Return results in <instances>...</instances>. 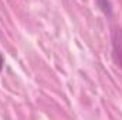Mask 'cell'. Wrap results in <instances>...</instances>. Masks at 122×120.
<instances>
[{
  "label": "cell",
  "instance_id": "1",
  "mask_svg": "<svg viewBox=\"0 0 122 120\" xmlns=\"http://www.w3.org/2000/svg\"><path fill=\"white\" fill-rule=\"evenodd\" d=\"M3 66H4V58H3V55L0 54V74H1V71H3Z\"/></svg>",
  "mask_w": 122,
  "mask_h": 120
}]
</instances>
